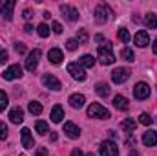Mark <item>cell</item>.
I'll return each instance as SVG.
<instances>
[{
	"mask_svg": "<svg viewBox=\"0 0 157 156\" xmlns=\"http://www.w3.org/2000/svg\"><path fill=\"white\" fill-rule=\"evenodd\" d=\"M99 61H101V64H104V66H108V64H113L115 63V55H113V46L110 44V42H104V44H101L99 46Z\"/></svg>",
	"mask_w": 157,
	"mask_h": 156,
	"instance_id": "1",
	"label": "cell"
},
{
	"mask_svg": "<svg viewBox=\"0 0 157 156\" xmlns=\"http://www.w3.org/2000/svg\"><path fill=\"white\" fill-rule=\"evenodd\" d=\"M112 15H113L112 7H110L108 4H104V2H101V4L95 7V22H97V24H106V22L112 18Z\"/></svg>",
	"mask_w": 157,
	"mask_h": 156,
	"instance_id": "2",
	"label": "cell"
},
{
	"mask_svg": "<svg viewBox=\"0 0 157 156\" xmlns=\"http://www.w3.org/2000/svg\"><path fill=\"white\" fill-rule=\"evenodd\" d=\"M88 116L97 117V119H108V117H110V110L104 109V107L99 105V103H91V105L88 107Z\"/></svg>",
	"mask_w": 157,
	"mask_h": 156,
	"instance_id": "3",
	"label": "cell"
},
{
	"mask_svg": "<svg viewBox=\"0 0 157 156\" xmlns=\"http://www.w3.org/2000/svg\"><path fill=\"white\" fill-rule=\"evenodd\" d=\"M99 153H101V156H119V147L115 142L104 140L99 147Z\"/></svg>",
	"mask_w": 157,
	"mask_h": 156,
	"instance_id": "4",
	"label": "cell"
},
{
	"mask_svg": "<svg viewBox=\"0 0 157 156\" xmlns=\"http://www.w3.org/2000/svg\"><path fill=\"white\" fill-rule=\"evenodd\" d=\"M2 77H4V81L20 79L22 77V66H20V64H11V66H7V68L2 72Z\"/></svg>",
	"mask_w": 157,
	"mask_h": 156,
	"instance_id": "5",
	"label": "cell"
},
{
	"mask_svg": "<svg viewBox=\"0 0 157 156\" xmlns=\"http://www.w3.org/2000/svg\"><path fill=\"white\" fill-rule=\"evenodd\" d=\"M66 70H68V74L75 79V81H84L86 79V70L82 68L80 63H70Z\"/></svg>",
	"mask_w": 157,
	"mask_h": 156,
	"instance_id": "6",
	"label": "cell"
},
{
	"mask_svg": "<svg viewBox=\"0 0 157 156\" xmlns=\"http://www.w3.org/2000/svg\"><path fill=\"white\" fill-rule=\"evenodd\" d=\"M150 86L146 84V83H137L135 86H133V96H135V99H139V101H143V99H148L150 97Z\"/></svg>",
	"mask_w": 157,
	"mask_h": 156,
	"instance_id": "7",
	"label": "cell"
},
{
	"mask_svg": "<svg viewBox=\"0 0 157 156\" xmlns=\"http://www.w3.org/2000/svg\"><path fill=\"white\" fill-rule=\"evenodd\" d=\"M17 2L15 0H0V13L4 15L6 20H11L13 18V9H15Z\"/></svg>",
	"mask_w": 157,
	"mask_h": 156,
	"instance_id": "8",
	"label": "cell"
},
{
	"mask_svg": "<svg viewBox=\"0 0 157 156\" xmlns=\"http://www.w3.org/2000/svg\"><path fill=\"white\" fill-rule=\"evenodd\" d=\"M42 84H44L46 88H51V90H55V92H59V90L62 88L60 81L55 77V76H51V74H44V76H42Z\"/></svg>",
	"mask_w": 157,
	"mask_h": 156,
	"instance_id": "9",
	"label": "cell"
},
{
	"mask_svg": "<svg viewBox=\"0 0 157 156\" xmlns=\"http://www.w3.org/2000/svg\"><path fill=\"white\" fill-rule=\"evenodd\" d=\"M40 55H42V51H40L39 48H35V50L28 55V59H26V68H28L29 72H35V68H37V64H39Z\"/></svg>",
	"mask_w": 157,
	"mask_h": 156,
	"instance_id": "10",
	"label": "cell"
},
{
	"mask_svg": "<svg viewBox=\"0 0 157 156\" xmlns=\"http://www.w3.org/2000/svg\"><path fill=\"white\" fill-rule=\"evenodd\" d=\"M128 77H130V70H128V68H115V70L112 72V81H113L115 84L126 83Z\"/></svg>",
	"mask_w": 157,
	"mask_h": 156,
	"instance_id": "11",
	"label": "cell"
},
{
	"mask_svg": "<svg viewBox=\"0 0 157 156\" xmlns=\"http://www.w3.org/2000/svg\"><path fill=\"white\" fill-rule=\"evenodd\" d=\"M60 13L70 20V22H75L78 20V9L77 7H73V6H68V4H62L60 6Z\"/></svg>",
	"mask_w": 157,
	"mask_h": 156,
	"instance_id": "12",
	"label": "cell"
},
{
	"mask_svg": "<svg viewBox=\"0 0 157 156\" xmlns=\"http://www.w3.org/2000/svg\"><path fill=\"white\" fill-rule=\"evenodd\" d=\"M20 138H22V147L24 149H31L33 147V136H31V130L28 129V127H24L22 130H20Z\"/></svg>",
	"mask_w": 157,
	"mask_h": 156,
	"instance_id": "13",
	"label": "cell"
},
{
	"mask_svg": "<svg viewBox=\"0 0 157 156\" xmlns=\"http://www.w3.org/2000/svg\"><path fill=\"white\" fill-rule=\"evenodd\" d=\"M64 132H66V136L71 138V140H77L78 136H80V129H78L75 123H71V121H66V123H64Z\"/></svg>",
	"mask_w": 157,
	"mask_h": 156,
	"instance_id": "14",
	"label": "cell"
},
{
	"mask_svg": "<svg viewBox=\"0 0 157 156\" xmlns=\"http://www.w3.org/2000/svg\"><path fill=\"white\" fill-rule=\"evenodd\" d=\"M133 42L139 46V48H144V46H148L150 44V37H148V31H144V30H141V31H137L135 33V37H133Z\"/></svg>",
	"mask_w": 157,
	"mask_h": 156,
	"instance_id": "15",
	"label": "cell"
},
{
	"mask_svg": "<svg viewBox=\"0 0 157 156\" xmlns=\"http://www.w3.org/2000/svg\"><path fill=\"white\" fill-rule=\"evenodd\" d=\"M48 59H49V63H53V64H60L62 59H64V53H62V50H59V48H51V50L48 51Z\"/></svg>",
	"mask_w": 157,
	"mask_h": 156,
	"instance_id": "16",
	"label": "cell"
},
{
	"mask_svg": "<svg viewBox=\"0 0 157 156\" xmlns=\"http://www.w3.org/2000/svg\"><path fill=\"white\" fill-rule=\"evenodd\" d=\"M9 119H11V123H22L24 121V110L20 109V107H15V109H11L9 110Z\"/></svg>",
	"mask_w": 157,
	"mask_h": 156,
	"instance_id": "17",
	"label": "cell"
},
{
	"mask_svg": "<svg viewBox=\"0 0 157 156\" xmlns=\"http://www.w3.org/2000/svg\"><path fill=\"white\" fill-rule=\"evenodd\" d=\"M143 143L148 145V147L157 145V132L155 130H146V132L143 134Z\"/></svg>",
	"mask_w": 157,
	"mask_h": 156,
	"instance_id": "18",
	"label": "cell"
},
{
	"mask_svg": "<svg viewBox=\"0 0 157 156\" xmlns=\"http://www.w3.org/2000/svg\"><path fill=\"white\" fill-rule=\"evenodd\" d=\"M84 103H86V97H84L82 94H73V96H70V105H71L73 109H82Z\"/></svg>",
	"mask_w": 157,
	"mask_h": 156,
	"instance_id": "19",
	"label": "cell"
},
{
	"mask_svg": "<svg viewBox=\"0 0 157 156\" xmlns=\"http://www.w3.org/2000/svg\"><path fill=\"white\" fill-rule=\"evenodd\" d=\"M62 117H64V109H62L60 105H55V107L51 109V121H53V123H60Z\"/></svg>",
	"mask_w": 157,
	"mask_h": 156,
	"instance_id": "20",
	"label": "cell"
},
{
	"mask_svg": "<svg viewBox=\"0 0 157 156\" xmlns=\"http://www.w3.org/2000/svg\"><path fill=\"white\" fill-rule=\"evenodd\" d=\"M113 107H115L117 110H128V99L119 94V96L113 97Z\"/></svg>",
	"mask_w": 157,
	"mask_h": 156,
	"instance_id": "21",
	"label": "cell"
},
{
	"mask_svg": "<svg viewBox=\"0 0 157 156\" xmlns=\"http://www.w3.org/2000/svg\"><path fill=\"white\" fill-rule=\"evenodd\" d=\"M144 26L148 30H155L157 28V15L155 13H146L144 15Z\"/></svg>",
	"mask_w": 157,
	"mask_h": 156,
	"instance_id": "22",
	"label": "cell"
},
{
	"mask_svg": "<svg viewBox=\"0 0 157 156\" xmlns=\"http://www.w3.org/2000/svg\"><path fill=\"white\" fill-rule=\"evenodd\" d=\"M121 127H122V130L132 132V130L137 127V121H135V119H132V117H126V119H122V121H121Z\"/></svg>",
	"mask_w": 157,
	"mask_h": 156,
	"instance_id": "23",
	"label": "cell"
},
{
	"mask_svg": "<svg viewBox=\"0 0 157 156\" xmlns=\"http://www.w3.org/2000/svg\"><path fill=\"white\" fill-rule=\"evenodd\" d=\"M78 63L82 64V68H93V64H95V59H93V55L86 53V55H82V57H80V61H78Z\"/></svg>",
	"mask_w": 157,
	"mask_h": 156,
	"instance_id": "24",
	"label": "cell"
},
{
	"mask_svg": "<svg viewBox=\"0 0 157 156\" xmlns=\"http://www.w3.org/2000/svg\"><path fill=\"white\" fill-rule=\"evenodd\" d=\"M110 90H112V88H110L106 83H99V84L95 86V92H97L101 97H108V96H110Z\"/></svg>",
	"mask_w": 157,
	"mask_h": 156,
	"instance_id": "25",
	"label": "cell"
},
{
	"mask_svg": "<svg viewBox=\"0 0 157 156\" xmlns=\"http://www.w3.org/2000/svg\"><path fill=\"white\" fill-rule=\"evenodd\" d=\"M28 110H29L31 114H35V116H40V114H42V103H39V101H29Z\"/></svg>",
	"mask_w": 157,
	"mask_h": 156,
	"instance_id": "26",
	"label": "cell"
},
{
	"mask_svg": "<svg viewBox=\"0 0 157 156\" xmlns=\"http://www.w3.org/2000/svg\"><path fill=\"white\" fill-rule=\"evenodd\" d=\"M35 130L39 132L40 136H44L46 132H49V127H48V123H46V121H42V119H37V121H35Z\"/></svg>",
	"mask_w": 157,
	"mask_h": 156,
	"instance_id": "27",
	"label": "cell"
},
{
	"mask_svg": "<svg viewBox=\"0 0 157 156\" xmlns=\"http://www.w3.org/2000/svg\"><path fill=\"white\" fill-rule=\"evenodd\" d=\"M121 57H122L124 61H128V63L135 61V55H133V50H132V48H122V50H121Z\"/></svg>",
	"mask_w": 157,
	"mask_h": 156,
	"instance_id": "28",
	"label": "cell"
},
{
	"mask_svg": "<svg viewBox=\"0 0 157 156\" xmlns=\"http://www.w3.org/2000/svg\"><path fill=\"white\" fill-rule=\"evenodd\" d=\"M7 105H9V97H7V94L4 90H0V112H4Z\"/></svg>",
	"mask_w": 157,
	"mask_h": 156,
	"instance_id": "29",
	"label": "cell"
},
{
	"mask_svg": "<svg viewBox=\"0 0 157 156\" xmlns=\"http://www.w3.org/2000/svg\"><path fill=\"white\" fill-rule=\"evenodd\" d=\"M117 37H119L121 40H122L124 44H126V42H130V33H128V30H126V28H119Z\"/></svg>",
	"mask_w": 157,
	"mask_h": 156,
	"instance_id": "30",
	"label": "cell"
},
{
	"mask_svg": "<svg viewBox=\"0 0 157 156\" xmlns=\"http://www.w3.org/2000/svg\"><path fill=\"white\" fill-rule=\"evenodd\" d=\"M77 42H78V46L88 42V33H86V30H78L77 31Z\"/></svg>",
	"mask_w": 157,
	"mask_h": 156,
	"instance_id": "31",
	"label": "cell"
},
{
	"mask_svg": "<svg viewBox=\"0 0 157 156\" xmlns=\"http://www.w3.org/2000/svg\"><path fill=\"white\" fill-rule=\"evenodd\" d=\"M37 33H39L40 37H48V35H49V26H48V24H44V22H42V24H39Z\"/></svg>",
	"mask_w": 157,
	"mask_h": 156,
	"instance_id": "32",
	"label": "cell"
},
{
	"mask_svg": "<svg viewBox=\"0 0 157 156\" xmlns=\"http://www.w3.org/2000/svg\"><path fill=\"white\" fill-rule=\"evenodd\" d=\"M7 134H9L7 125H6L4 121H0V140H7Z\"/></svg>",
	"mask_w": 157,
	"mask_h": 156,
	"instance_id": "33",
	"label": "cell"
},
{
	"mask_svg": "<svg viewBox=\"0 0 157 156\" xmlns=\"http://www.w3.org/2000/svg\"><path fill=\"white\" fill-rule=\"evenodd\" d=\"M139 123H143V125H152V117H150V114L143 112V114L139 116Z\"/></svg>",
	"mask_w": 157,
	"mask_h": 156,
	"instance_id": "34",
	"label": "cell"
},
{
	"mask_svg": "<svg viewBox=\"0 0 157 156\" xmlns=\"http://www.w3.org/2000/svg\"><path fill=\"white\" fill-rule=\"evenodd\" d=\"M66 48H68L70 51L77 50V48H78V42H77V39H70V40H66Z\"/></svg>",
	"mask_w": 157,
	"mask_h": 156,
	"instance_id": "35",
	"label": "cell"
},
{
	"mask_svg": "<svg viewBox=\"0 0 157 156\" xmlns=\"http://www.w3.org/2000/svg\"><path fill=\"white\" fill-rule=\"evenodd\" d=\"M15 51H17L18 55H24V53H26V46H24L22 42H15Z\"/></svg>",
	"mask_w": 157,
	"mask_h": 156,
	"instance_id": "36",
	"label": "cell"
},
{
	"mask_svg": "<svg viewBox=\"0 0 157 156\" xmlns=\"http://www.w3.org/2000/svg\"><path fill=\"white\" fill-rule=\"evenodd\" d=\"M51 28H53V31H55L57 35H60V33H62V26H60V22H53V26H51Z\"/></svg>",
	"mask_w": 157,
	"mask_h": 156,
	"instance_id": "37",
	"label": "cell"
},
{
	"mask_svg": "<svg viewBox=\"0 0 157 156\" xmlns=\"http://www.w3.org/2000/svg\"><path fill=\"white\" fill-rule=\"evenodd\" d=\"M6 61H7V51L4 48H0V64H4Z\"/></svg>",
	"mask_w": 157,
	"mask_h": 156,
	"instance_id": "38",
	"label": "cell"
},
{
	"mask_svg": "<svg viewBox=\"0 0 157 156\" xmlns=\"http://www.w3.org/2000/svg\"><path fill=\"white\" fill-rule=\"evenodd\" d=\"M35 156H48V149H46V147H39L37 153H35Z\"/></svg>",
	"mask_w": 157,
	"mask_h": 156,
	"instance_id": "39",
	"label": "cell"
},
{
	"mask_svg": "<svg viewBox=\"0 0 157 156\" xmlns=\"http://www.w3.org/2000/svg\"><path fill=\"white\" fill-rule=\"evenodd\" d=\"M71 156H84V153H82L80 149H73V151H71Z\"/></svg>",
	"mask_w": 157,
	"mask_h": 156,
	"instance_id": "40",
	"label": "cell"
},
{
	"mask_svg": "<svg viewBox=\"0 0 157 156\" xmlns=\"http://www.w3.org/2000/svg\"><path fill=\"white\" fill-rule=\"evenodd\" d=\"M31 17H33V15H31V11H29V9H24V18H26V20H29Z\"/></svg>",
	"mask_w": 157,
	"mask_h": 156,
	"instance_id": "41",
	"label": "cell"
},
{
	"mask_svg": "<svg viewBox=\"0 0 157 156\" xmlns=\"http://www.w3.org/2000/svg\"><path fill=\"white\" fill-rule=\"evenodd\" d=\"M152 50H154V53L157 55V37H155V40H154V48H152Z\"/></svg>",
	"mask_w": 157,
	"mask_h": 156,
	"instance_id": "42",
	"label": "cell"
},
{
	"mask_svg": "<svg viewBox=\"0 0 157 156\" xmlns=\"http://www.w3.org/2000/svg\"><path fill=\"white\" fill-rule=\"evenodd\" d=\"M24 30H26V33H31V30H33V28H31L29 24H26V28H24Z\"/></svg>",
	"mask_w": 157,
	"mask_h": 156,
	"instance_id": "43",
	"label": "cell"
},
{
	"mask_svg": "<svg viewBox=\"0 0 157 156\" xmlns=\"http://www.w3.org/2000/svg\"><path fill=\"white\" fill-rule=\"evenodd\" d=\"M49 140H51V142H55V140H57V132H51V136H49Z\"/></svg>",
	"mask_w": 157,
	"mask_h": 156,
	"instance_id": "44",
	"label": "cell"
},
{
	"mask_svg": "<svg viewBox=\"0 0 157 156\" xmlns=\"http://www.w3.org/2000/svg\"><path fill=\"white\" fill-rule=\"evenodd\" d=\"M130 156H139V153H135V151H132V153H130Z\"/></svg>",
	"mask_w": 157,
	"mask_h": 156,
	"instance_id": "45",
	"label": "cell"
},
{
	"mask_svg": "<svg viewBox=\"0 0 157 156\" xmlns=\"http://www.w3.org/2000/svg\"><path fill=\"white\" fill-rule=\"evenodd\" d=\"M20 156H26V154H20Z\"/></svg>",
	"mask_w": 157,
	"mask_h": 156,
	"instance_id": "46",
	"label": "cell"
}]
</instances>
